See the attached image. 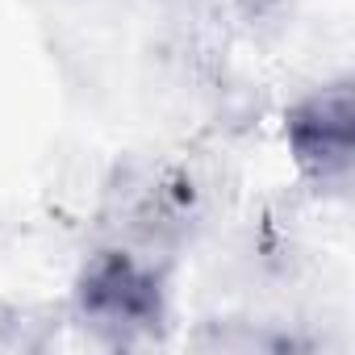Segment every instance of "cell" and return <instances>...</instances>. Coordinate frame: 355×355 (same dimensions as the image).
Returning <instances> with one entry per match:
<instances>
[{"instance_id": "obj_1", "label": "cell", "mask_w": 355, "mask_h": 355, "mask_svg": "<svg viewBox=\"0 0 355 355\" xmlns=\"http://www.w3.org/2000/svg\"><path fill=\"white\" fill-rule=\"evenodd\" d=\"M76 313L109 347L155 343L167 326L163 280L150 263H142L125 247H105L80 268Z\"/></svg>"}, {"instance_id": "obj_2", "label": "cell", "mask_w": 355, "mask_h": 355, "mask_svg": "<svg viewBox=\"0 0 355 355\" xmlns=\"http://www.w3.org/2000/svg\"><path fill=\"white\" fill-rule=\"evenodd\" d=\"M284 142L297 171L318 189H347L355 167V92L351 80L305 92L284 113Z\"/></svg>"}]
</instances>
